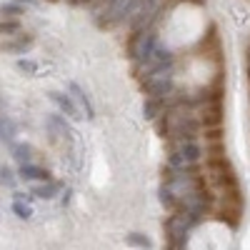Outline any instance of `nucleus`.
Segmentation results:
<instances>
[{
  "mask_svg": "<svg viewBox=\"0 0 250 250\" xmlns=\"http://www.w3.org/2000/svg\"><path fill=\"white\" fill-rule=\"evenodd\" d=\"M203 158V148L198 140H180L173 143L168 153V168L170 170H193Z\"/></svg>",
  "mask_w": 250,
  "mask_h": 250,
  "instance_id": "1",
  "label": "nucleus"
},
{
  "mask_svg": "<svg viewBox=\"0 0 250 250\" xmlns=\"http://www.w3.org/2000/svg\"><path fill=\"white\" fill-rule=\"evenodd\" d=\"M195 225H198V220L190 213H185V210L170 213L168 220H165V238H168L170 248H185V240Z\"/></svg>",
  "mask_w": 250,
  "mask_h": 250,
  "instance_id": "2",
  "label": "nucleus"
},
{
  "mask_svg": "<svg viewBox=\"0 0 250 250\" xmlns=\"http://www.w3.org/2000/svg\"><path fill=\"white\" fill-rule=\"evenodd\" d=\"M140 5V0H110L105 8V23H120L123 18H130L135 8Z\"/></svg>",
  "mask_w": 250,
  "mask_h": 250,
  "instance_id": "3",
  "label": "nucleus"
},
{
  "mask_svg": "<svg viewBox=\"0 0 250 250\" xmlns=\"http://www.w3.org/2000/svg\"><path fill=\"white\" fill-rule=\"evenodd\" d=\"M50 100L55 103V105L60 108V113H65L68 118H73V120H83V115H80V108L75 105V103L70 100V95H65V93H50Z\"/></svg>",
  "mask_w": 250,
  "mask_h": 250,
  "instance_id": "4",
  "label": "nucleus"
},
{
  "mask_svg": "<svg viewBox=\"0 0 250 250\" xmlns=\"http://www.w3.org/2000/svg\"><path fill=\"white\" fill-rule=\"evenodd\" d=\"M20 178H23V180H40V183L53 180L50 178V170L48 168H40V165H35V163L20 165Z\"/></svg>",
  "mask_w": 250,
  "mask_h": 250,
  "instance_id": "5",
  "label": "nucleus"
},
{
  "mask_svg": "<svg viewBox=\"0 0 250 250\" xmlns=\"http://www.w3.org/2000/svg\"><path fill=\"white\" fill-rule=\"evenodd\" d=\"M165 110V100H158V98H145V103H143V115H145V120H158Z\"/></svg>",
  "mask_w": 250,
  "mask_h": 250,
  "instance_id": "6",
  "label": "nucleus"
},
{
  "mask_svg": "<svg viewBox=\"0 0 250 250\" xmlns=\"http://www.w3.org/2000/svg\"><path fill=\"white\" fill-rule=\"evenodd\" d=\"M60 190H62V183H58V180H48V183H40V185H35L30 193H33L35 198L50 200V198H55Z\"/></svg>",
  "mask_w": 250,
  "mask_h": 250,
  "instance_id": "7",
  "label": "nucleus"
},
{
  "mask_svg": "<svg viewBox=\"0 0 250 250\" xmlns=\"http://www.w3.org/2000/svg\"><path fill=\"white\" fill-rule=\"evenodd\" d=\"M68 88H70V93L78 98V103H80V108H85V118H93L95 115V110H93V103H90V98H88V93L83 90L78 83H68Z\"/></svg>",
  "mask_w": 250,
  "mask_h": 250,
  "instance_id": "8",
  "label": "nucleus"
},
{
  "mask_svg": "<svg viewBox=\"0 0 250 250\" xmlns=\"http://www.w3.org/2000/svg\"><path fill=\"white\" fill-rule=\"evenodd\" d=\"M160 205H163L168 213H175V210H178V198H175V193L170 190L168 185L160 188Z\"/></svg>",
  "mask_w": 250,
  "mask_h": 250,
  "instance_id": "9",
  "label": "nucleus"
},
{
  "mask_svg": "<svg viewBox=\"0 0 250 250\" xmlns=\"http://www.w3.org/2000/svg\"><path fill=\"white\" fill-rule=\"evenodd\" d=\"M13 158L20 165H28V163H33V148H30V145L18 143V145H13Z\"/></svg>",
  "mask_w": 250,
  "mask_h": 250,
  "instance_id": "10",
  "label": "nucleus"
},
{
  "mask_svg": "<svg viewBox=\"0 0 250 250\" xmlns=\"http://www.w3.org/2000/svg\"><path fill=\"white\" fill-rule=\"evenodd\" d=\"M125 243L133 245V248H140V250H153V240L148 235H143V233H130L128 238H125Z\"/></svg>",
  "mask_w": 250,
  "mask_h": 250,
  "instance_id": "11",
  "label": "nucleus"
},
{
  "mask_svg": "<svg viewBox=\"0 0 250 250\" xmlns=\"http://www.w3.org/2000/svg\"><path fill=\"white\" fill-rule=\"evenodd\" d=\"M30 45H33V38L20 35V38L15 40V43H5V45H3V50H8V53H25Z\"/></svg>",
  "mask_w": 250,
  "mask_h": 250,
  "instance_id": "12",
  "label": "nucleus"
},
{
  "mask_svg": "<svg viewBox=\"0 0 250 250\" xmlns=\"http://www.w3.org/2000/svg\"><path fill=\"white\" fill-rule=\"evenodd\" d=\"M15 68L20 70V73H25V75H38L40 73V62L38 60H30V58H20L18 62H15Z\"/></svg>",
  "mask_w": 250,
  "mask_h": 250,
  "instance_id": "13",
  "label": "nucleus"
},
{
  "mask_svg": "<svg viewBox=\"0 0 250 250\" xmlns=\"http://www.w3.org/2000/svg\"><path fill=\"white\" fill-rule=\"evenodd\" d=\"M13 213H15L20 220H30V218H33V208H30V203L13 200Z\"/></svg>",
  "mask_w": 250,
  "mask_h": 250,
  "instance_id": "14",
  "label": "nucleus"
},
{
  "mask_svg": "<svg viewBox=\"0 0 250 250\" xmlns=\"http://www.w3.org/2000/svg\"><path fill=\"white\" fill-rule=\"evenodd\" d=\"M13 135H15V123L0 115V138H13Z\"/></svg>",
  "mask_w": 250,
  "mask_h": 250,
  "instance_id": "15",
  "label": "nucleus"
},
{
  "mask_svg": "<svg viewBox=\"0 0 250 250\" xmlns=\"http://www.w3.org/2000/svg\"><path fill=\"white\" fill-rule=\"evenodd\" d=\"M0 183L3 185H15V175L10 168H5V165H0Z\"/></svg>",
  "mask_w": 250,
  "mask_h": 250,
  "instance_id": "16",
  "label": "nucleus"
},
{
  "mask_svg": "<svg viewBox=\"0 0 250 250\" xmlns=\"http://www.w3.org/2000/svg\"><path fill=\"white\" fill-rule=\"evenodd\" d=\"M0 10L10 13V15H23V3H20V0H15V3H8V5H3Z\"/></svg>",
  "mask_w": 250,
  "mask_h": 250,
  "instance_id": "17",
  "label": "nucleus"
},
{
  "mask_svg": "<svg viewBox=\"0 0 250 250\" xmlns=\"http://www.w3.org/2000/svg\"><path fill=\"white\" fill-rule=\"evenodd\" d=\"M18 30V23L13 20V23H0V33H15Z\"/></svg>",
  "mask_w": 250,
  "mask_h": 250,
  "instance_id": "18",
  "label": "nucleus"
},
{
  "mask_svg": "<svg viewBox=\"0 0 250 250\" xmlns=\"http://www.w3.org/2000/svg\"><path fill=\"white\" fill-rule=\"evenodd\" d=\"M70 5H85V3H90V0H68Z\"/></svg>",
  "mask_w": 250,
  "mask_h": 250,
  "instance_id": "19",
  "label": "nucleus"
},
{
  "mask_svg": "<svg viewBox=\"0 0 250 250\" xmlns=\"http://www.w3.org/2000/svg\"><path fill=\"white\" fill-rule=\"evenodd\" d=\"M150 3H158V0H150Z\"/></svg>",
  "mask_w": 250,
  "mask_h": 250,
  "instance_id": "20",
  "label": "nucleus"
}]
</instances>
